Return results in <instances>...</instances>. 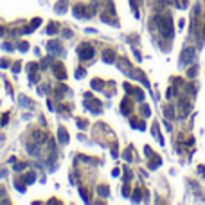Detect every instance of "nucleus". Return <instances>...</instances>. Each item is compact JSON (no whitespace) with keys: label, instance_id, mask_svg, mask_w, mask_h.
<instances>
[{"label":"nucleus","instance_id":"obj_29","mask_svg":"<svg viewBox=\"0 0 205 205\" xmlns=\"http://www.w3.org/2000/svg\"><path fill=\"white\" fill-rule=\"evenodd\" d=\"M173 94H175V88H167V92H166V97H167V99H171V97H173Z\"/></svg>","mask_w":205,"mask_h":205},{"label":"nucleus","instance_id":"obj_2","mask_svg":"<svg viewBox=\"0 0 205 205\" xmlns=\"http://www.w3.org/2000/svg\"><path fill=\"white\" fill-rule=\"evenodd\" d=\"M191 108H193V104L189 103V99H185V97H180L178 99V104H176V115L180 117V119H185L189 113H191Z\"/></svg>","mask_w":205,"mask_h":205},{"label":"nucleus","instance_id":"obj_19","mask_svg":"<svg viewBox=\"0 0 205 205\" xmlns=\"http://www.w3.org/2000/svg\"><path fill=\"white\" fill-rule=\"evenodd\" d=\"M153 135H155V137L158 139V142H160V144H164V139L160 137V131H158V126H157V124L153 126Z\"/></svg>","mask_w":205,"mask_h":205},{"label":"nucleus","instance_id":"obj_22","mask_svg":"<svg viewBox=\"0 0 205 205\" xmlns=\"http://www.w3.org/2000/svg\"><path fill=\"white\" fill-rule=\"evenodd\" d=\"M47 32H49V34H54V32H58V25H56V23H50V25L47 27Z\"/></svg>","mask_w":205,"mask_h":205},{"label":"nucleus","instance_id":"obj_5","mask_svg":"<svg viewBox=\"0 0 205 205\" xmlns=\"http://www.w3.org/2000/svg\"><path fill=\"white\" fill-rule=\"evenodd\" d=\"M85 108L86 110H90V112H101V108H103V104L97 101V99H94V97H88L86 101H85Z\"/></svg>","mask_w":205,"mask_h":205},{"label":"nucleus","instance_id":"obj_28","mask_svg":"<svg viewBox=\"0 0 205 205\" xmlns=\"http://www.w3.org/2000/svg\"><path fill=\"white\" fill-rule=\"evenodd\" d=\"M85 74H86V72H85L83 68H77V70H76V77H83Z\"/></svg>","mask_w":205,"mask_h":205},{"label":"nucleus","instance_id":"obj_15","mask_svg":"<svg viewBox=\"0 0 205 205\" xmlns=\"http://www.w3.org/2000/svg\"><path fill=\"white\" fill-rule=\"evenodd\" d=\"M97 194H99V196H103V198H106V196L110 194L108 185H99V187H97Z\"/></svg>","mask_w":205,"mask_h":205},{"label":"nucleus","instance_id":"obj_12","mask_svg":"<svg viewBox=\"0 0 205 205\" xmlns=\"http://www.w3.org/2000/svg\"><path fill=\"white\" fill-rule=\"evenodd\" d=\"M103 61L104 63H113L115 61V52L113 50H104L103 52Z\"/></svg>","mask_w":205,"mask_h":205},{"label":"nucleus","instance_id":"obj_7","mask_svg":"<svg viewBox=\"0 0 205 205\" xmlns=\"http://www.w3.org/2000/svg\"><path fill=\"white\" fill-rule=\"evenodd\" d=\"M86 9H88V7H85V5H76V7H74V14H76L77 18H85V16L88 18V16H92L94 11H86Z\"/></svg>","mask_w":205,"mask_h":205},{"label":"nucleus","instance_id":"obj_23","mask_svg":"<svg viewBox=\"0 0 205 205\" xmlns=\"http://www.w3.org/2000/svg\"><path fill=\"white\" fill-rule=\"evenodd\" d=\"M131 198H133V202H140V189H135Z\"/></svg>","mask_w":205,"mask_h":205},{"label":"nucleus","instance_id":"obj_14","mask_svg":"<svg viewBox=\"0 0 205 205\" xmlns=\"http://www.w3.org/2000/svg\"><path fill=\"white\" fill-rule=\"evenodd\" d=\"M90 85H92L94 90H103V88H104V81H103V79H94Z\"/></svg>","mask_w":205,"mask_h":205},{"label":"nucleus","instance_id":"obj_34","mask_svg":"<svg viewBox=\"0 0 205 205\" xmlns=\"http://www.w3.org/2000/svg\"><path fill=\"white\" fill-rule=\"evenodd\" d=\"M7 119H9V115H7V113H5V115H4V117H2V124H5V122H7Z\"/></svg>","mask_w":205,"mask_h":205},{"label":"nucleus","instance_id":"obj_24","mask_svg":"<svg viewBox=\"0 0 205 205\" xmlns=\"http://www.w3.org/2000/svg\"><path fill=\"white\" fill-rule=\"evenodd\" d=\"M18 49L25 52V50H29V43H27V41H20V45H18Z\"/></svg>","mask_w":205,"mask_h":205},{"label":"nucleus","instance_id":"obj_30","mask_svg":"<svg viewBox=\"0 0 205 205\" xmlns=\"http://www.w3.org/2000/svg\"><path fill=\"white\" fill-rule=\"evenodd\" d=\"M122 194H124V196H130V185H128V184L122 187Z\"/></svg>","mask_w":205,"mask_h":205},{"label":"nucleus","instance_id":"obj_8","mask_svg":"<svg viewBox=\"0 0 205 205\" xmlns=\"http://www.w3.org/2000/svg\"><path fill=\"white\" fill-rule=\"evenodd\" d=\"M124 90H126V92H130V94H133L139 101H144V92H142L140 88H133L130 83H124Z\"/></svg>","mask_w":205,"mask_h":205},{"label":"nucleus","instance_id":"obj_26","mask_svg":"<svg viewBox=\"0 0 205 205\" xmlns=\"http://www.w3.org/2000/svg\"><path fill=\"white\" fill-rule=\"evenodd\" d=\"M79 193H81V198H83V200H85V202H88V191H86V189H83V187H81V191H79Z\"/></svg>","mask_w":205,"mask_h":205},{"label":"nucleus","instance_id":"obj_13","mask_svg":"<svg viewBox=\"0 0 205 205\" xmlns=\"http://www.w3.org/2000/svg\"><path fill=\"white\" fill-rule=\"evenodd\" d=\"M58 139H59V142H61V144H65V142L68 140V135H67V130H65L63 126H59V128H58Z\"/></svg>","mask_w":205,"mask_h":205},{"label":"nucleus","instance_id":"obj_27","mask_svg":"<svg viewBox=\"0 0 205 205\" xmlns=\"http://www.w3.org/2000/svg\"><path fill=\"white\" fill-rule=\"evenodd\" d=\"M196 72H198V68H196V67H193V68H189V72H187V74H189V77H193V76H196Z\"/></svg>","mask_w":205,"mask_h":205},{"label":"nucleus","instance_id":"obj_31","mask_svg":"<svg viewBox=\"0 0 205 205\" xmlns=\"http://www.w3.org/2000/svg\"><path fill=\"white\" fill-rule=\"evenodd\" d=\"M32 135H36V137H40V131H34ZM36 140V144H40V142H43V139H34Z\"/></svg>","mask_w":205,"mask_h":205},{"label":"nucleus","instance_id":"obj_35","mask_svg":"<svg viewBox=\"0 0 205 205\" xmlns=\"http://www.w3.org/2000/svg\"><path fill=\"white\" fill-rule=\"evenodd\" d=\"M0 63H2V67H7V65H9V61H7V59H2Z\"/></svg>","mask_w":205,"mask_h":205},{"label":"nucleus","instance_id":"obj_6","mask_svg":"<svg viewBox=\"0 0 205 205\" xmlns=\"http://www.w3.org/2000/svg\"><path fill=\"white\" fill-rule=\"evenodd\" d=\"M52 70H54V76L58 77V79H67V70H65V67H63V63H54L52 65Z\"/></svg>","mask_w":205,"mask_h":205},{"label":"nucleus","instance_id":"obj_3","mask_svg":"<svg viewBox=\"0 0 205 205\" xmlns=\"http://www.w3.org/2000/svg\"><path fill=\"white\" fill-rule=\"evenodd\" d=\"M77 56H79L81 59H85V61L92 59V58H94V47H92L90 43H81V45L77 47Z\"/></svg>","mask_w":205,"mask_h":205},{"label":"nucleus","instance_id":"obj_21","mask_svg":"<svg viewBox=\"0 0 205 205\" xmlns=\"http://www.w3.org/2000/svg\"><path fill=\"white\" fill-rule=\"evenodd\" d=\"M140 110H142V115H144V117H149V115H151V108H149L148 104H142Z\"/></svg>","mask_w":205,"mask_h":205},{"label":"nucleus","instance_id":"obj_11","mask_svg":"<svg viewBox=\"0 0 205 205\" xmlns=\"http://www.w3.org/2000/svg\"><path fill=\"white\" fill-rule=\"evenodd\" d=\"M121 112L124 113V115H128L130 112H131V101L126 97V99H122V103H121Z\"/></svg>","mask_w":205,"mask_h":205},{"label":"nucleus","instance_id":"obj_9","mask_svg":"<svg viewBox=\"0 0 205 205\" xmlns=\"http://www.w3.org/2000/svg\"><path fill=\"white\" fill-rule=\"evenodd\" d=\"M148 158H149V166H148L149 169H157V167H158V166L162 164V158H160L158 155H155V153H151V155H149Z\"/></svg>","mask_w":205,"mask_h":205},{"label":"nucleus","instance_id":"obj_17","mask_svg":"<svg viewBox=\"0 0 205 205\" xmlns=\"http://www.w3.org/2000/svg\"><path fill=\"white\" fill-rule=\"evenodd\" d=\"M131 126H133V128H137V130H140V131H144V130H146V124H144L142 121H137V119H131Z\"/></svg>","mask_w":205,"mask_h":205},{"label":"nucleus","instance_id":"obj_20","mask_svg":"<svg viewBox=\"0 0 205 205\" xmlns=\"http://www.w3.org/2000/svg\"><path fill=\"white\" fill-rule=\"evenodd\" d=\"M34 178H36V175H34L32 171H29V173L25 175V184H32V182H34Z\"/></svg>","mask_w":205,"mask_h":205},{"label":"nucleus","instance_id":"obj_16","mask_svg":"<svg viewBox=\"0 0 205 205\" xmlns=\"http://www.w3.org/2000/svg\"><path fill=\"white\" fill-rule=\"evenodd\" d=\"M67 5H68L67 0H59V2L56 4V11H58V13H65V11H67Z\"/></svg>","mask_w":205,"mask_h":205},{"label":"nucleus","instance_id":"obj_32","mask_svg":"<svg viewBox=\"0 0 205 205\" xmlns=\"http://www.w3.org/2000/svg\"><path fill=\"white\" fill-rule=\"evenodd\" d=\"M124 158H126V160H128V162H130V160H131V155H130V151H128V149H126V151H124Z\"/></svg>","mask_w":205,"mask_h":205},{"label":"nucleus","instance_id":"obj_1","mask_svg":"<svg viewBox=\"0 0 205 205\" xmlns=\"http://www.w3.org/2000/svg\"><path fill=\"white\" fill-rule=\"evenodd\" d=\"M153 22L157 23V27H158V31H160V34H162L164 38H167V40L173 38V34H175L173 20H171V16H169L167 13H166V14H157Z\"/></svg>","mask_w":205,"mask_h":205},{"label":"nucleus","instance_id":"obj_10","mask_svg":"<svg viewBox=\"0 0 205 205\" xmlns=\"http://www.w3.org/2000/svg\"><path fill=\"white\" fill-rule=\"evenodd\" d=\"M47 47H49V50H50V52H56V54H61V52H63V47H61V43H59V41H54V40H52V41H49V45H47Z\"/></svg>","mask_w":205,"mask_h":205},{"label":"nucleus","instance_id":"obj_36","mask_svg":"<svg viewBox=\"0 0 205 205\" xmlns=\"http://www.w3.org/2000/svg\"><path fill=\"white\" fill-rule=\"evenodd\" d=\"M2 32H4V29H0V34H2Z\"/></svg>","mask_w":205,"mask_h":205},{"label":"nucleus","instance_id":"obj_25","mask_svg":"<svg viewBox=\"0 0 205 205\" xmlns=\"http://www.w3.org/2000/svg\"><path fill=\"white\" fill-rule=\"evenodd\" d=\"M86 124H88V122H86L85 119H77V128H81V130H83V128H86Z\"/></svg>","mask_w":205,"mask_h":205},{"label":"nucleus","instance_id":"obj_4","mask_svg":"<svg viewBox=\"0 0 205 205\" xmlns=\"http://www.w3.org/2000/svg\"><path fill=\"white\" fill-rule=\"evenodd\" d=\"M194 58H196V50L193 47H185L182 50V54H180V63L182 65H189V63L194 61Z\"/></svg>","mask_w":205,"mask_h":205},{"label":"nucleus","instance_id":"obj_18","mask_svg":"<svg viewBox=\"0 0 205 205\" xmlns=\"http://www.w3.org/2000/svg\"><path fill=\"white\" fill-rule=\"evenodd\" d=\"M164 115H166L167 119H173V117H175V113H173V108H171V106H166V108H164Z\"/></svg>","mask_w":205,"mask_h":205},{"label":"nucleus","instance_id":"obj_33","mask_svg":"<svg viewBox=\"0 0 205 205\" xmlns=\"http://www.w3.org/2000/svg\"><path fill=\"white\" fill-rule=\"evenodd\" d=\"M2 47H4V49H5V50H11V49H13V45H11V43H4V45H2Z\"/></svg>","mask_w":205,"mask_h":205}]
</instances>
